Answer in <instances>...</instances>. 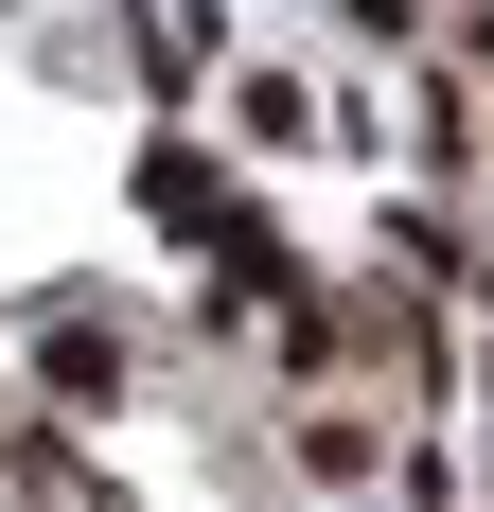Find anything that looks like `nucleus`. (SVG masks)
<instances>
[{
	"mask_svg": "<svg viewBox=\"0 0 494 512\" xmlns=\"http://www.w3.org/2000/svg\"><path fill=\"white\" fill-rule=\"evenodd\" d=\"M124 354H106V318H53V407H106Z\"/></svg>",
	"mask_w": 494,
	"mask_h": 512,
	"instance_id": "f257e3e1",
	"label": "nucleus"
}]
</instances>
